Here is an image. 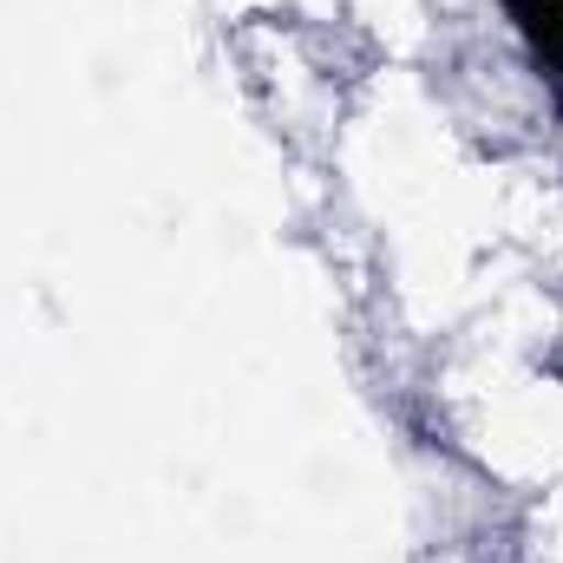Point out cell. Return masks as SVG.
Masks as SVG:
<instances>
[{"label": "cell", "mask_w": 563, "mask_h": 563, "mask_svg": "<svg viewBox=\"0 0 563 563\" xmlns=\"http://www.w3.org/2000/svg\"><path fill=\"white\" fill-rule=\"evenodd\" d=\"M498 7H505L511 33L525 40L538 79L551 86V99L563 106V0H498Z\"/></svg>", "instance_id": "cell-1"}]
</instances>
